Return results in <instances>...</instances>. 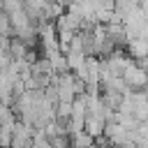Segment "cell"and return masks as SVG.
<instances>
[{"label":"cell","mask_w":148,"mask_h":148,"mask_svg":"<svg viewBox=\"0 0 148 148\" xmlns=\"http://www.w3.org/2000/svg\"><path fill=\"white\" fill-rule=\"evenodd\" d=\"M141 12L148 16V0H141Z\"/></svg>","instance_id":"cell-12"},{"label":"cell","mask_w":148,"mask_h":148,"mask_svg":"<svg viewBox=\"0 0 148 148\" xmlns=\"http://www.w3.org/2000/svg\"><path fill=\"white\" fill-rule=\"evenodd\" d=\"M143 95H146V99H148V88H146V90H143Z\"/></svg>","instance_id":"cell-13"},{"label":"cell","mask_w":148,"mask_h":148,"mask_svg":"<svg viewBox=\"0 0 148 148\" xmlns=\"http://www.w3.org/2000/svg\"><path fill=\"white\" fill-rule=\"evenodd\" d=\"M125 51H127V56L134 62H139V60L148 58V39H130V44H127Z\"/></svg>","instance_id":"cell-3"},{"label":"cell","mask_w":148,"mask_h":148,"mask_svg":"<svg viewBox=\"0 0 148 148\" xmlns=\"http://www.w3.org/2000/svg\"><path fill=\"white\" fill-rule=\"evenodd\" d=\"M69 139H72V148H95V136H90L86 130L74 132Z\"/></svg>","instance_id":"cell-7"},{"label":"cell","mask_w":148,"mask_h":148,"mask_svg":"<svg viewBox=\"0 0 148 148\" xmlns=\"http://www.w3.org/2000/svg\"><path fill=\"white\" fill-rule=\"evenodd\" d=\"M14 125H16V123H14ZM14 125H0V148H12Z\"/></svg>","instance_id":"cell-10"},{"label":"cell","mask_w":148,"mask_h":148,"mask_svg":"<svg viewBox=\"0 0 148 148\" xmlns=\"http://www.w3.org/2000/svg\"><path fill=\"white\" fill-rule=\"evenodd\" d=\"M113 9H116V14L125 21L132 12L141 9V0H113Z\"/></svg>","instance_id":"cell-5"},{"label":"cell","mask_w":148,"mask_h":148,"mask_svg":"<svg viewBox=\"0 0 148 148\" xmlns=\"http://www.w3.org/2000/svg\"><path fill=\"white\" fill-rule=\"evenodd\" d=\"M0 37H2V39L14 37V32H12V18H9V14L2 12V9H0Z\"/></svg>","instance_id":"cell-9"},{"label":"cell","mask_w":148,"mask_h":148,"mask_svg":"<svg viewBox=\"0 0 148 148\" xmlns=\"http://www.w3.org/2000/svg\"><path fill=\"white\" fill-rule=\"evenodd\" d=\"M32 141H35V130L28 127L25 123L16 120L14 136H12V148H32Z\"/></svg>","instance_id":"cell-2"},{"label":"cell","mask_w":148,"mask_h":148,"mask_svg":"<svg viewBox=\"0 0 148 148\" xmlns=\"http://www.w3.org/2000/svg\"><path fill=\"white\" fill-rule=\"evenodd\" d=\"M86 132H88L90 136H95V139L104 136V132H106V120H104L102 116H86Z\"/></svg>","instance_id":"cell-4"},{"label":"cell","mask_w":148,"mask_h":148,"mask_svg":"<svg viewBox=\"0 0 148 148\" xmlns=\"http://www.w3.org/2000/svg\"><path fill=\"white\" fill-rule=\"evenodd\" d=\"M113 148H118V146H113Z\"/></svg>","instance_id":"cell-14"},{"label":"cell","mask_w":148,"mask_h":148,"mask_svg":"<svg viewBox=\"0 0 148 148\" xmlns=\"http://www.w3.org/2000/svg\"><path fill=\"white\" fill-rule=\"evenodd\" d=\"M123 79H125L130 92H143V90L148 88V69L141 67L139 62H132V65L125 69Z\"/></svg>","instance_id":"cell-1"},{"label":"cell","mask_w":148,"mask_h":148,"mask_svg":"<svg viewBox=\"0 0 148 148\" xmlns=\"http://www.w3.org/2000/svg\"><path fill=\"white\" fill-rule=\"evenodd\" d=\"M28 51H30V49H28L18 37H12V42H9V56H12V60H25Z\"/></svg>","instance_id":"cell-8"},{"label":"cell","mask_w":148,"mask_h":148,"mask_svg":"<svg viewBox=\"0 0 148 148\" xmlns=\"http://www.w3.org/2000/svg\"><path fill=\"white\" fill-rule=\"evenodd\" d=\"M95 148H113V143H111V139L104 134V136H99V139H95Z\"/></svg>","instance_id":"cell-11"},{"label":"cell","mask_w":148,"mask_h":148,"mask_svg":"<svg viewBox=\"0 0 148 148\" xmlns=\"http://www.w3.org/2000/svg\"><path fill=\"white\" fill-rule=\"evenodd\" d=\"M67 56V65H69V72H81L83 67H86V60H88V56L83 53V51H69V53H65Z\"/></svg>","instance_id":"cell-6"}]
</instances>
